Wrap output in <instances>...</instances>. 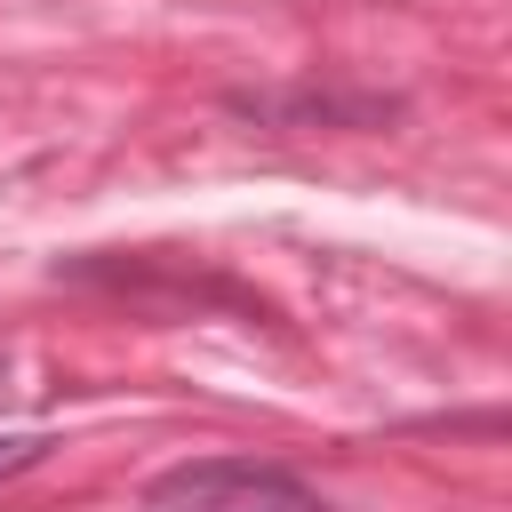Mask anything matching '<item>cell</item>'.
Returning <instances> with one entry per match:
<instances>
[{
	"instance_id": "cell-1",
	"label": "cell",
	"mask_w": 512,
	"mask_h": 512,
	"mask_svg": "<svg viewBox=\"0 0 512 512\" xmlns=\"http://www.w3.org/2000/svg\"><path fill=\"white\" fill-rule=\"evenodd\" d=\"M144 512H328V496L272 456H184L144 480Z\"/></svg>"
},
{
	"instance_id": "cell-3",
	"label": "cell",
	"mask_w": 512,
	"mask_h": 512,
	"mask_svg": "<svg viewBox=\"0 0 512 512\" xmlns=\"http://www.w3.org/2000/svg\"><path fill=\"white\" fill-rule=\"evenodd\" d=\"M48 456H56V432H0V480L32 472V464H48Z\"/></svg>"
},
{
	"instance_id": "cell-2",
	"label": "cell",
	"mask_w": 512,
	"mask_h": 512,
	"mask_svg": "<svg viewBox=\"0 0 512 512\" xmlns=\"http://www.w3.org/2000/svg\"><path fill=\"white\" fill-rule=\"evenodd\" d=\"M224 112L232 120H256V128H384L400 120V96H328V88H224Z\"/></svg>"
}]
</instances>
